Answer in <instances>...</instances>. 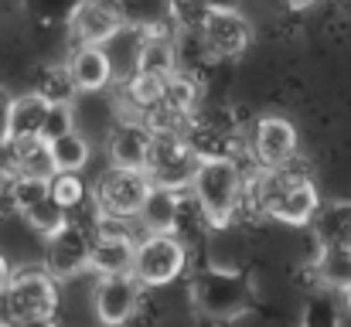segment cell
<instances>
[{
	"label": "cell",
	"mask_w": 351,
	"mask_h": 327,
	"mask_svg": "<svg viewBox=\"0 0 351 327\" xmlns=\"http://www.w3.org/2000/svg\"><path fill=\"white\" fill-rule=\"evenodd\" d=\"M188 184L212 228H226L245 195V174L226 154H198V164Z\"/></svg>",
	"instance_id": "6da1fadb"
},
{
	"label": "cell",
	"mask_w": 351,
	"mask_h": 327,
	"mask_svg": "<svg viewBox=\"0 0 351 327\" xmlns=\"http://www.w3.org/2000/svg\"><path fill=\"white\" fill-rule=\"evenodd\" d=\"M245 198H256V208L263 215L276 218L283 225H307L321 208V198H317L314 184L300 174H290L287 167L263 171L256 181H245L242 202Z\"/></svg>",
	"instance_id": "7a4b0ae2"
},
{
	"label": "cell",
	"mask_w": 351,
	"mask_h": 327,
	"mask_svg": "<svg viewBox=\"0 0 351 327\" xmlns=\"http://www.w3.org/2000/svg\"><path fill=\"white\" fill-rule=\"evenodd\" d=\"M3 307L17 324L31 327V324H45L55 311V283L48 276V269H21L14 276L3 280L0 287Z\"/></svg>",
	"instance_id": "3957f363"
},
{
	"label": "cell",
	"mask_w": 351,
	"mask_h": 327,
	"mask_svg": "<svg viewBox=\"0 0 351 327\" xmlns=\"http://www.w3.org/2000/svg\"><path fill=\"white\" fill-rule=\"evenodd\" d=\"M184 263H188V252H184V242L174 239V232L171 235L147 232L133 245V266H130V273H133V280L140 287H167L171 280L181 276Z\"/></svg>",
	"instance_id": "277c9868"
},
{
	"label": "cell",
	"mask_w": 351,
	"mask_h": 327,
	"mask_svg": "<svg viewBox=\"0 0 351 327\" xmlns=\"http://www.w3.org/2000/svg\"><path fill=\"white\" fill-rule=\"evenodd\" d=\"M195 164H198V154L191 150V143H184V136L167 133V130H154L150 157H147V167H143L150 184H167V188L181 191V184L191 181Z\"/></svg>",
	"instance_id": "5b68a950"
},
{
	"label": "cell",
	"mask_w": 351,
	"mask_h": 327,
	"mask_svg": "<svg viewBox=\"0 0 351 327\" xmlns=\"http://www.w3.org/2000/svg\"><path fill=\"white\" fill-rule=\"evenodd\" d=\"M249 38H252V27L235 7H229V3L205 7L202 41H205V51L212 58H239L249 48Z\"/></svg>",
	"instance_id": "8992f818"
},
{
	"label": "cell",
	"mask_w": 351,
	"mask_h": 327,
	"mask_svg": "<svg viewBox=\"0 0 351 327\" xmlns=\"http://www.w3.org/2000/svg\"><path fill=\"white\" fill-rule=\"evenodd\" d=\"M150 191L147 171H126V167H110L99 184H96V205L110 218H130L140 212L143 198Z\"/></svg>",
	"instance_id": "52a82bcc"
},
{
	"label": "cell",
	"mask_w": 351,
	"mask_h": 327,
	"mask_svg": "<svg viewBox=\"0 0 351 327\" xmlns=\"http://www.w3.org/2000/svg\"><path fill=\"white\" fill-rule=\"evenodd\" d=\"M69 27L79 48H103L123 31V21L113 0H79L69 17Z\"/></svg>",
	"instance_id": "ba28073f"
},
{
	"label": "cell",
	"mask_w": 351,
	"mask_h": 327,
	"mask_svg": "<svg viewBox=\"0 0 351 327\" xmlns=\"http://www.w3.org/2000/svg\"><path fill=\"white\" fill-rule=\"evenodd\" d=\"M297 154V130L283 116H263L252 130V157L263 171H280Z\"/></svg>",
	"instance_id": "9c48e42d"
},
{
	"label": "cell",
	"mask_w": 351,
	"mask_h": 327,
	"mask_svg": "<svg viewBox=\"0 0 351 327\" xmlns=\"http://www.w3.org/2000/svg\"><path fill=\"white\" fill-rule=\"evenodd\" d=\"M140 304V283L133 280V273H117V276H103L96 287V317L106 327H119L133 317Z\"/></svg>",
	"instance_id": "30bf717a"
},
{
	"label": "cell",
	"mask_w": 351,
	"mask_h": 327,
	"mask_svg": "<svg viewBox=\"0 0 351 327\" xmlns=\"http://www.w3.org/2000/svg\"><path fill=\"white\" fill-rule=\"evenodd\" d=\"M89 245H93V239L69 218V225L48 239V276H72V273L86 269Z\"/></svg>",
	"instance_id": "8fae6325"
},
{
	"label": "cell",
	"mask_w": 351,
	"mask_h": 327,
	"mask_svg": "<svg viewBox=\"0 0 351 327\" xmlns=\"http://www.w3.org/2000/svg\"><path fill=\"white\" fill-rule=\"evenodd\" d=\"M126 31H140L147 38L164 34L178 17V0H113Z\"/></svg>",
	"instance_id": "7c38bea8"
},
{
	"label": "cell",
	"mask_w": 351,
	"mask_h": 327,
	"mask_svg": "<svg viewBox=\"0 0 351 327\" xmlns=\"http://www.w3.org/2000/svg\"><path fill=\"white\" fill-rule=\"evenodd\" d=\"M150 140L154 130L136 123V119H123L113 136H110V160L113 167H126V171H143L147 157H150Z\"/></svg>",
	"instance_id": "4fadbf2b"
},
{
	"label": "cell",
	"mask_w": 351,
	"mask_h": 327,
	"mask_svg": "<svg viewBox=\"0 0 351 327\" xmlns=\"http://www.w3.org/2000/svg\"><path fill=\"white\" fill-rule=\"evenodd\" d=\"M48 112V99L38 93L27 96H14L7 106V123H3V140H41V123Z\"/></svg>",
	"instance_id": "5bb4252c"
},
{
	"label": "cell",
	"mask_w": 351,
	"mask_h": 327,
	"mask_svg": "<svg viewBox=\"0 0 351 327\" xmlns=\"http://www.w3.org/2000/svg\"><path fill=\"white\" fill-rule=\"evenodd\" d=\"M136 218L143 221L147 232H154V235H171V232L178 228V218H181V195H178V188L150 184V191H147V198H143Z\"/></svg>",
	"instance_id": "9a60e30c"
},
{
	"label": "cell",
	"mask_w": 351,
	"mask_h": 327,
	"mask_svg": "<svg viewBox=\"0 0 351 327\" xmlns=\"http://www.w3.org/2000/svg\"><path fill=\"white\" fill-rule=\"evenodd\" d=\"M69 75L75 93H99L113 82V62L106 48H75L69 62Z\"/></svg>",
	"instance_id": "2e32d148"
},
{
	"label": "cell",
	"mask_w": 351,
	"mask_h": 327,
	"mask_svg": "<svg viewBox=\"0 0 351 327\" xmlns=\"http://www.w3.org/2000/svg\"><path fill=\"white\" fill-rule=\"evenodd\" d=\"M178 72V58H174V45L164 34H154L140 41L136 48V62H133V79H150V82H167Z\"/></svg>",
	"instance_id": "e0dca14e"
},
{
	"label": "cell",
	"mask_w": 351,
	"mask_h": 327,
	"mask_svg": "<svg viewBox=\"0 0 351 327\" xmlns=\"http://www.w3.org/2000/svg\"><path fill=\"white\" fill-rule=\"evenodd\" d=\"M133 245L123 232H103L93 239L89 245V269H96L99 276H117V273H130L133 266Z\"/></svg>",
	"instance_id": "ac0fdd59"
},
{
	"label": "cell",
	"mask_w": 351,
	"mask_h": 327,
	"mask_svg": "<svg viewBox=\"0 0 351 327\" xmlns=\"http://www.w3.org/2000/svg\"><path fill=\"white\" fill-rule=\"evenodd\" d=\"M48 154H51L55 174H82V167L89 164V140L79 130H69L48 143Z\"/></svg>",
	"instance_id": "d6986e66"
},
{
	"label": "cell",
	"mask_w": 351,
	"mask_h": 327,
	"mask_svg": "<svg viewBox=\"0 0 351 327\" xmlns=\"http://www.w3.org/2000/svg\"><path fill=\"white\" fill-rule=\"evenodd\" d=\"M24 218H27V225H31L34 232H41L45 239H51L55 232H62V228L69 225V212H65V208H58L48 195H45L38 205H31V208L24 212Z\"/></svg>",
	"instance_id": "ffe728a7"
},
{
	"label": "cell",
	"mask_w": 351,
	"mask_h": 327,
	"mask_svg": "<svg viewBox=\"0 0 351 327\" xmlns=\"http://www.w3.org/2000/svg\"><path fill=\"white\" fill-rule=\"evenodd\" d=\"M86 181H82V174H55L51 181H48V198L58 205V208H65V212H72V208H79L82 202H86Z\"/></svg>",
	"instance_id": "44dd1931"
},
{
	"label": "cell",
	"mask_w": 351,
	"mask_h": 327,
	"mask_svg": "<svg viewBox=\"0 0 351 327\" xmlns=\"http://www.w3.org/2000/svg\"><path fill=\"white\" fill-rule=\"evenodd\" d=\"M45 195H48V181H41V178H14V181H10V191H7L10 205H14L21 215H24L31 205H38Z\"/></svg>",
	"instance_id": "7402d4cb"
},
{
	"label": "cell",
	"mask_w": 351,
	"mask_h": 327,
	"mask_svg": "<svg viewBox=\"0 0 351 327\" xmlns=\"http://www.w3.org/2000/svg\"><path fill=\"white\" fill-rule=\"evenodd\" d=\"M75 130V116H72V103H48L45 123H41V140L51 143L55 136Z\"/></svg>",
	"instance_id": "603a6c76"
},
{
	"label": "cell",
	"mask_w": 351,
	"mask_h": 327,
	"mask_svg": "<svg viewBox=\"0 0 351 327\" xmlns=\"http://www.w3.org/2000/svg\"><path fill=\"white\" fill-rule=\"evenodd\" d=\"M283 3H287L290 10H307V7H314L317 0H283Z\"/></svg>",
	"instance_id": "cb8c5ba5"
},
{
	"label": "cell",
	"mask_w": 351,
	"mask_h": 327,
	"mask_svg": "<svg viewBox=\"0 0 351 327\" xmlns=\"http://www.w3.org/2000/svg\"><path fill=\"white\" fill-rule=\"evenodd\" d=\"M345 297H348V311H351V283L345 287Z\"/></svg>",
	"instance_id": "d4e9b609"
},
{
	"label": "cell",
	"mask_w": 351,
	"mask_h": 327,
	"mask_svg": "<svg viewBox=\"0 0 351 327\" xmlns=\"http://www.w3.org/2000/svg\"><path fill=\"white\" fill-rule=\"evenodd\" d=\"M3 280H7V276H3V263H0V287H3Z\"/></svg>",
	"instance_id": "484cf974"
}]
</instances>
